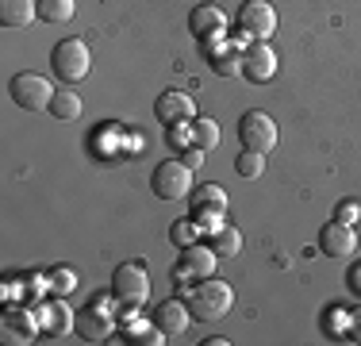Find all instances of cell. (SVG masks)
Masks as SVG:
<instances>
[{"instance_id": "10", "label": "cell", "mask_w": 361, "mask_h": 346, "mask_svg": "<svg viewBox=\"0 0 361 346\" xmlns=\"http://www.w3.org/2000/svg\"><path fill=\"white\" fill-rule=\"evenodd\" d=\"M216 273V250L212 246H200V242H192V246H180V258L173 266V277H185V281H204V277Z\"/></svg>"}, {"instance_id": "8", "label": "cell", "mask_w": 361, "mask_h": 346, "mask_svg": "<svg viewBox=\"0 0 361 346\" xmlns=\"http://www.w3.org/2000/svg\"><path fill=\"white\" fill-rule=\"evenodd\" d=\"M238 138H243V146H250V150L269 154L273 146H277V124H273L265 112H246V116L238 119Z\"/></svg>"}, {"instance_id": "3", "label": "cell", "mask_w": 361, "mask_h": 346, "mask_svg": "<svg viewBox=\"0 0 361 346\" xmlns=\"http://www.w3.org/2000/svg\"><path fill=\"white\" fill-rule=\"evenodd\" d=\"M111 297H116L127 311L146 304V297H150V273H146V266H139V262L119 266L116 277H111Z\"/></svg>"}, {"instance_id": "21", "label": "cell", "mask_w": 361, "mask_h": 346, "mask_svg": "<svg viewBox=\"0 0 361 346\" xmlns=\"http://www.w3.org/2000/svg\"><path fill=\"white\" fill-rule=\"evenodd\" d=\"M188 127H192V146H200L204 154H212L219 146V124L216 119H188Z\"/></svg>"}, {"instance_id": "15", "label": "cell", "mask_w": 361, "mask_h": 346, "mask_svg": "<svg viewBox=\"0 0 361 346\" xmlns=\"http://www.w3.org/2000/svg\"><path fill=\"white\" fill-rule=\"evenodd\" d=\"M188 319H192V311H188L185 300H166V304H158L154 308V323L161 327V331L169 335V339H177V335H185V327H188Z\"/></svg>"}, {"instance_id": "20", "label": "cell", "mask_w": 361, "mask_h": 346, "mask_svg": "<svg viewBox=\"0 0 361 346\" xmlns=\"http://www.w3.org/2000/svg\"><path fill=\"white\" fill-rule=\"evenodd\" d=\"M188 201H192V212H227V193H223L219 185H200L188 193Z\"/></svg>"}, {"instance_id": "31", "label": "cell", "mask_w": 361, "mask_h": 346, "mask_svg": "<svg viewBox=\"0 0 361 346\" xmlns=\"http://www.w3.org/2000/svg\"><path fill=\"white\" fill-rule=\"evenodd\" d=\"M204 158H208V154H204L200 146H188V150H180V162H185L188 169H200V166H204Z\"/></svg>"}, {"instance_id": "14", "label": "cell", "mask_w": 361, "mask_h": 346, "mask_svg": "<svg viewBox=\"0 0 361 346\" xmlns=\"http://www.w3.org/2000/svg\"><path fill=\"white\" fill-rule=\"evenodd\" d=\"M188 31L196 35V39H216V35L227 31V16L219 12L216 4H196L192 12H188Z\"/></svg>"}, {"instance_id": "1", "label": "cell", "mask_w": 361, "mask_h": 346, "mask_svg": "<svg viewBox=\"0 0 361 346\" xmlns=\"http://www.w3.org/2000/svg\"><path fill=\"white\" fill-rule=\"evenodd\" d=\"M177 281V297L188 304V311H192V319H219L227 316L231 304H235V292H231L227 281H219V277H204V281L188 285L185 277H173Z\"/></svg>"}, {"instance_id": "27", "label": "cell", "mask_w": 361, "mask_h": 346, "mask_svg": "<svg viewBox=\"0 0 361 346\" xmlns=\"http://www.w3.org/2000/svg\"><path fill=\"white\" fill-rule=\"evenodd\" d=\"M169 239H173V246H192L200 239V227H196V220H180L169 227Z\"/></svg>"}, {"instance_id": "13", "label": "cell", "mask_w": 361, "mask_h": 346, "mask_svg": "<svg viewBox=\"0 0 361 346\" xmlns=\"http://www.w3.org/2000/svg\"><path fill=\"white\" fill-rule=\"evenodd\" d=\"M111 327H116V316L108 311V300L100 297L92 308H85L81 316H77V331L85 335V339H108Z\"/></svg>"}, {"instance_id": "24", "label": "cell", "mask_w": 361, "mask_h": 346, "mask_svg": "<svg viewBox=\"0 0 361 346\" xmlns=\"http://www.w3.org/2000/svg\"><path fill=\"white\" fill-rule=\"evenodd\" d=\"M169 335L161 331L158 323H135V327H127V342L131 346H161Z\"/></svg>"}, {"instance_id": "25", "label": "cell", "mask_w": 361, "mask_h": 346, "mask_svg": "<svg viewBox=\"0 0 361 346\" xmlns=\"http://www.w3.org/2000/svg\"><path fill=\"white\" fill-rule=\"evenodd\" d=\"M262 169H265V154L243 146V154L235 158V173H238V177H246V181H254V177H262Z\"/></svg>"}, {"instance_id": "9", "label": "cell", "mask_w": 361, "mask_h": 346, "mask_svg": "<svg viewBox=\"0 0 361 346\" xmlns=\"http://www.w3.org/2000/svg\"><path fill=\"white\" fill-rule=\"evenodd\" d=\"M243 77L254 85H269L277 77V50L269 42H250L243 50Z\"/></svg>"}, {"instance_id": "23", "label": "cell", "mask_w": 361, "mask_h": 346, "mask_svg": "<svg viewBox=\"0 0 361 346\" xmlns=\"http://www.w3.org/2000/svg\"><path fill=\"white\" fill-rule=\"evenodd\" d=\"M39 4V20L47 23H70L73 20V0H35Z\"/></svg>"}, {"instance_id": "2", "label": "cell", "mask_w": 361, "mask_h": 346, "mask_svg": "<svg viewBox=\"0 0 361 346\" xmlns=\"http://www.w3.org/2000/svg\"><path fill=\"white\" fill-rule=\"evenodd\" d=\"M50 66H54V77H58V81L77 85V81H85V77H89L92 54H89V47H85L81 39H62V42L54 47V54H50Z\"/></svg>"}, {"instance_id": "11", "label": "cell", "mask_w": 361, "mask_h": 346, "mask_svg": "<svg viewBox=\"0 0 361 346\" xmlns=\"http://www.w3.org/2000/svg\"><path fill=\"white\" fill-rule=\"evenodd\" d=\"M154 116H158V124L177 127V124H188V119H196V104H192V97H188V93L166 89L158 100H154Z\"/></svg>"}, {"instance_id": "5", "label": "cell", "mask_w": 361, "mask_h": 346, "mask_svg": "<svg viewBox=\"0 0 361 346\" xmlns=\"http://www.w3.org/2000/svg\"><path fill=\"white\" fill-rule=\"evenodd\" d=\"M273 31H277V12L269 0H246L238 8V35L246 42H269Z\"/></svg>"}, {"instance_id": "16", "label": "cell", "mask_w": 361, "mask_h": 346, "mask_svg": "<svg viewBox=\"0 0 361 346\" xmlns=\"http://www.w3.org/2000/svg\"><path fill=\"white\" fill-rule=\"evenodd\" d=\"M0 335H4V342H31L39 335V316H31V311H8L4 323H0Z\"/></svg>"}, {"instance_id": "17", "label": "cell", "mask_w": 361, "mask_h": 346, "mask_svg": "<svg viewBox=\"0 0 361 346\" xmlns=\"http://www.w3.org/2000/svg\"><path fill=\"white\" fill-rule=\"evenodd\" d=\"M39 16V4L35 0H0V28H27L31 20Z\"/></svg>"}, {"instance_id": "12", "label": "cell", "mask_w": 361, "mask_h": 346, "mask_svg": "<svg viewBox=\"0 0 361 346\" xmlns=\"http://www.w3.org/2000/svg\"><path fill=\"white\" fill-rule=\"evenodd\" d=\"M354 246H357V235H354V227H350V223L331 220L319 231V250H323L326 258H346V254H354Z\"/></svg>"}, {"instance_id": "19", "label": "cell", "mask_w": 361, "mask_h": 346, "mask_svg": "<svg viewBox=\"0 0 361 346\" xmlns=\"http://www.w3.org/2000/svg\"><path fill=\"white\" fill-rule=\"evenodd\" d=\"M81 112H85V104L73 89H58L54 100H50V116H54L58 124H73V119H81Z\"/></svg>"}, {"instance_id": "4", "label": "cell", "mask_w": 361, "mask_h": 346, "mask_svg": "<svg viewBox=\"0 0 361 346\" xmlns=\"http://www.w3.org/2000/svg\"><path fill=\"white\" fill-rule=\"evenodd\" d=\"M150 189H154L158 201H180V196L192 193V169L180 158H169V162H161V166H154Z\"/></svg>"}, {"instance_id": "29", "label": "cell", "mask_w": 361, "mask_h": 346, "mask_svg": "<svg viewBox=\"0 0 361 346\" xmlns=\"http://www.w3.org/2000/svg\"><path fill=\"white\" fill-rule=\"evenodd\" d=\"M192 220H196V227H200V235L204 231L212 235V231L223 227V212H192Z\"/></svg>"}, {"instance_id": "7", "label": "cell", "mask_w": 361, "mask_h": 346, "mask_svg": "<svg viewBox=\"0 0 361 346\" xmlns=\"http://www.w3.org/2000/svg\"><path fill=\"white\" fill-rule=\"evenodd\" d=\"M243 42H246L243 35H238V39H223V35H216V39H204L200 50H204L208 66L216 69L219 77H238V73H243V54H238Z\"/></svg>"}, {"instance_id": "28", "label": "cell", "mask_w": 361, "mask_h": 346, "mask_svg": "<svg viewBox=\"0 0 361 346\" xmlns=\"http://www.w3.org/2000/svg\"><path fill=\"white\" fill-rule=\"evenodd\" d=\"M169 146H173V150H188V146H192V127L188 124L169 127Z\"/></svg>"}, {"instance_id": "26", "label": "cell", "mask_w": 361, "mask_h": 346, "mask_svg": "<svg viewBox=\"0 0 361 346\" xmlns=\"http://www.w3.org/2000/svg\"><path fill=\"white\" fill-rule=\"evenodd\" d=\"M47 285L58 292V297H62V292H73L77 289V277H73L70 266H54V270L47 273Z\"/></svg>"}, {"instance_id": "22", "label": "cell", "mask_w": 361, "mask_h": 346, "mask_svg": "<svg viewBox=\"0 0 361 346\" xmlns=\"http://www.w3.org/2000/svg\"><path fill=\"white\" fill-rule=\"evenodd\" d=\"M212 250H216V258H235L238 250H243V235H238V227H227L223 223L219 231H212Z\"/></svg>"}, {"instance_id": "30", "label": "cell", "mask_w": 361, "mask_h": 346, "mask_svg": "<svg viewBox=\"0 0 361 346\" xmlns=\"http://www.w3.org/2000/svg\"><path fill=\"white\" fill-rule=\"evenodd\" d=\"M357 220H361V204L357 201H342L338 204V223H350V227H354Z\"/></svg>"}, {"instance_id": "6", "label": "cell", "mask_w": 361, "mask_h": 346, "mask_svg": "<svg viewBox=\"0 0 361 346\" xmlns=\"http://www.w3.org/2000/svg\"><path fill=\"white\" fill-rule=\"evenodd\" d=\"M12 100L20 104L23 112H50V100H54V85L47 81L42 73H16L12 85H8Z\"/></svg>"}, {"instance_id": "18", "label": "cell", "mask_w": 361, "mask_h": 346, "mask_svg": "<svg viewBox=\"0 0 361 346\" xmlns=\"http://www.w3.org/2000/svg\"><path fill=\"white\" fill-rule=\"evenodd\" d=\"M39 323L47 327V331H54V339H62V335H70L77 327V319L70 316V308H66L62 300H47L39 311Z\"/></svg>"}]
</instances>
